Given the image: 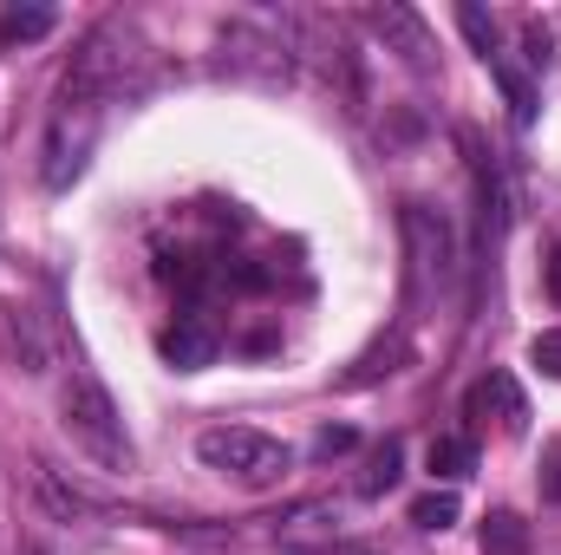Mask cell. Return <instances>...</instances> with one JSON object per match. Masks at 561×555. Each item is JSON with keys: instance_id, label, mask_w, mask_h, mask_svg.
Listing matches in <instances>:
<instances>
[{"instance_id": "cell-14", "label": "cell", "mask_w": 561, "mask_h": 555, "mask_svg": "<svg viewBox=\"0 0 561 555\" xmlns=\"http://www.w3.org/2000/svg\"><path fill=\"white\" fill-rule=\"evenodd\" d=\"M399 464H405V451H399V444L386 438V444L373 451V464H366V477H359V490H366V497H379V490H392V484H399Z\"/></svg>"}, {"instance_id": "cell-18", "label": "cell", "mask_w": 561, "mask_h": 555, "mask_svg": "<svg viewBox=\"0 0 561 555\" xmlns=\"http://www.w3.org/2000/svg\"><path fill=\"white\" fill-rule=\"evenodd\" d=\"M529 366H542L549 380H561V327H556V333H536V340H529Z\"/></svg>"}, {"instance_id": "cell-20", "label": "cell", "mask_w": 561, "mask_h": 555, "mask_svg": "<svg viewBox=\"0 0 561 555\" xmlns=\"http://www.w3.org/2000/svg\"><path fill=\"white\" fill-rule=\"evenodd\" d=\"M313 451H320V457H333V451H353V424H327V431L313 438Z\"/></svg>"}, {"instance_id": "cell-2", "label": "cell", "mask_w": 561, "mask_h": 555, "mask_svg": "<svg viewBox=\"0 0 561 555\" xmlns=\"http://www.w3.org/2000/svg\"><path fill=\"white\" fill-rule=\"evenodd\" d=\"M59 412H66V431L105 464V471H125L131 464V438H125V418L112 406V393L92 380V373H72L66 393H59Z\"/></svg>"}, {"instance_id": "cell-11", "label": "cell", "mask_w": 561, "mask_h": 555, "mask_svg": "<svg viewBox=\"0 0 561 555\" xmlns=\"http://www.w3.org/2000/svg\"><path fill=\"white\" fill-rule=\"evenodd\" d=\"M483 555H529V523L516 510H490L483 517Z\"/></svg>"}, {"instance_id": "cell-6", "label": "cell", "mask_w": 561, "mask_h": 555, "mask_svg": "<svg viewBox=\"0 0 561 555\" xmlns=\"http://www.w3.org/2000/svg\"><path fill=\"white\" fill-rule=\"evenodd\" d=\"M366 20H373V33L386 39V53H399V59H405V66H419V72L431 66V53H437V46H431V33H424V20L412 13V7H399V0H379Z\"/></svg>"}, {"instance_id": "cell-4", "label": "cell", "mask_w": 561, "mask_h": 555, "mask_svg": "<svg viewBox=\"0 0 561 555\" xmlns=\"http://www.w3.org/2000/svg\"><path fill=\"white\" fill-rule=\"evenodd\" d=\"M399 229H405V256H412V301L450 294V281H457V236H450V223L437 209H424V203H405Z\"/></svg>"}, {"instance_id": "cell-17", "label": "cell", "mask_w": 561, "mask_h": 555, "mask_svg": "<svg viewBox=\"0 0 561 555\" xmlns=\"http://www.w3.org/2000/svg\"><path fill=\"white\" fill-rule=\"evenodd\" d=\"M496 79H503V92H510V112H516V125H536V92H529V79H523V72H510L503 59H496Z\"/></svg>"}, {"instance_id": "cell-15", "label": "cell", "mask_w": 561, "mask_h": 555, "mask_svg": "<svg viewBox=\"0 0 561 555\" xmlns=\"http://www.w3.org/2000/svg\"><path fill=\"white\" fill-rule=\"evenodd\" d=\"M457 26H463V39L483 53V66H496V20H490L483 7H457Z\"/></svg>"}, {"instance_id": "cell-16", "label": "cell", "mask_w": 561, "mask_h": 555, "mask_svg": "<svg viewBox=\"0 0 561 555\" xmlns=\"http://www.w3.org/2000/svg\"><path fill=\"white\" fill-rule=\"evenodd\" d=\"M412 523L419 530H450L457 523V497L450 490H424L419 503H412Z\"/></svg>"}, {"instance_id": "cell-9", "label": "cell", "mask_w": 561, "mask_h": 555, "mask_svg": "<svg viewBox=\"0 0 561 555\" xmlns=\"http://www.w3.org/2000/svg\"><path fill=\"white\" fill-rule=\"evenodd\" d=\"M463 150H470V177H477V209H483V236H503V223H510V196H503V177H496V163H490V150L477 132H463Z\"/></svg>"}, {"instance_id": "cell-10", "label": "cell", "mask_w": 561, "mask_h": 555, "mask_svg": "<svg viewBox=\"0 0 561 555\" xmlns=\"http://www.w3.org/2000/svg\"><path fill=\"white\" fill-rule=\"evenodd\" d=\"M424 471H431L437 484H463V477L477 471V438H463V431H444V438H431V451H424Z\"/></svg>"}, {"instance_id": "cell-12", "label": "cell", "mask_w": 561, "mask_h": 555, "mask_svg": "<svg viewBox=\"0 0 561 555\" xmlns=\"http://www.w3.org/2000/svg\"><path fill=\"white\" fill-rule=\"evenodd\" d=\"M53 7H7L0 13V39H46L53 33Z\"/></svg>"}, {"instance_id": "cell-19", "label": "cell", "mask_w": 561, "mask_h": 555, "mask_svg": "<svg viewBox=\"0 0 561 555\" xmlns=\"http://www.w3.org/2000/svg\"><path fill=\"white\" fill-rule=\"evenodd\" d=\"M542 497H549V503H561V438L542 451Z\"/></svg>"}, {"instance_id": "cell-3", "label": "cell", "mask_w": 561, "mask_h": 555, "mask_svg": "<svg viewBox=\"0 0 561 555\" xmlns=\"http://www.w3.org/2000/svg\"><path fill=\"white\" fill-rule=\"evenodd\" d=\"M99 125H105V99L59 92V112H53V125H46V163H39L46 190H66V183L85 170V157H92V144H99Z\"/></svg>"}, {"instance_id": "cell-21", "label": "cell", "mask_w": 561, "mask_h": 555, "mask_svg": "<svg viewBox=\"0 0 561 555\" xmlns=\"http://www.w3.org/2000/svg\"><path fill=\"white\" fill-rule=\"evenodd\" d=\"M549 294H556V307H561V242H556V256H549Z\"/></svg>"}, {"instance_id": "cell-5", "label": "cell", "mask_w": 561, "mask_h": 555, "mask_svg": "<svg viewBox=\"0 0 561 555\" xmlns=\"http://www.w3.org/2000/svg\"><path fill=\"white\" fill-rule=\"evenodd\" d=\"M138 59H144L138 33H131L125 20H105V26L79 46V59H72V72H66V92H79V99H112Z\"/></svg>"}, {"instance_id": "cell-8", "label": "cell", "mask_w": 561, "mask_h": 555, "mask_svg": "<svg viewBox=\"0 0 561 555\" xmlns=\"http://www.w3.org/2000/svg\"><path fill=\"white\" fill-rule=\"evenodd\" d=\"M157 353L176 366V373H203V366H216V353H222V340L203 327V320H176V327H163V340H157Z\"/></svg>"}, {"instance_id": "cell-13", "label": "cell", "mask_w": 561, "mask_h": 555, "mask_svg": "<svg viewBox=\"0 0 561 555\" xmlns=\"http://www.w3.org/2000/svg\"><path fill=\"white\" fill-rule=\"evenodd\" d=\"M13 314H20V307H13ZM7 347H13V360H20L26 373H46V340L33 333V320H26V314L7 327Z\"/></svg>"}, {"instance_id": "cell-1", "label": "cell", "mask_w": 561, "mask_h": 555, "mask_svg": "<svg viewBox=\"0 0 561 555\" xmlns=\"http://www.w3.org/2000/svg\"><path fill=\"white\" fill-rule=\"evenodd\" d=\"M196 457L216 471V477H229V484H242V490H268L287 477V444L268 438V431H255V424H209L203 438H196Z\"/></svg>"}, {"instance_id": "cell-7", "label": "cell", "mask_w": 561, "mask_h": 555, "mask_svg": "<svg viewBox=\"0 0 561 555\" xmlns=\"http://www.w3.org/2000/svg\"><path fill=\"white\" fill-rule=\"evenodd\" d=\"M470 418H496L503 431H523L529 424V399H523V386L510 373H490V380L470 386Z\"/></svg>"}]
</instances>
